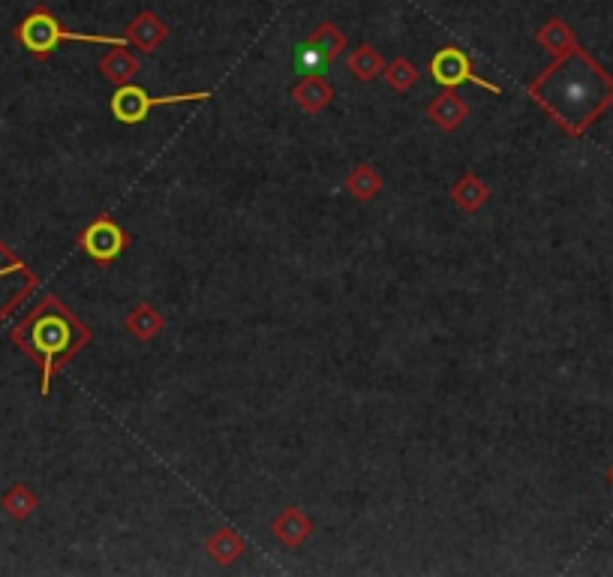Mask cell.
<instances>
[{
  "instance_id": "ac0fdd59",
  "label": "cell",
  "mask_w": 613,
  "mask_h": 577,
  "mask_svg": "<svg viewBox=\"0 0 613 577\" xmlns=\"http://www.w3.org/2000/svg\"><path fill=\"white\" fill-rule=\"evenodd\" d=\"M535 43H538L544 52H550L553 58H559V55H565L568 49L577 46V37H574V31H571L562 19H547V22L538 28Z\"/></svg>"
},
{
  "instance_id": "ba28073f",
  "label": "cell",
  "mask_w": 613,
  "mask_h": 577,
  "mask_svg": "<svg viewBox=\"0 0 613 577\" xmlns=\"http://www.w3.org/2000/svg\"><path fill=\"white\" fill-rule=\"evenodd\" d=\"M124 40L127 46L139 49V52H157L166 40H169V25L151 13V10H142L124 31Z\"/></svg>"
},
{
  "instance_id": "7c38bea8",
  "label": "cell",
  "mask_w": 613,
  "mask_h": 577,
  "mask_svg": "<svg viewBox=\"0 0 613 577\" xmlns=\"http://www.w3.org/2000/svg\"><path fill=\"white\" fill-rule=\"evenodd\" d=\"M205 553L217 562V565H235L244 553H247V538L232 529V526H220L211 532V538L205 541Z\"/></svg>"
},
{
  "instance_id": "8fae6325",
  "label": "cell",
  "mask_w": 613,
  "mask_h": 577,
  "mask_svg": "<svg viewBox=\"0 0 613 577\" xmlns=\"http://www.w3.org/2000/svg\"><path fill=\"white\" fill-rule=\"evenodd\" d=\"M289 94H292V100L298 103V109L307 112V115L325 112V109L331 106V100H334V88H331V82L322 79V76H304L301 82L292 85Z\"/></svg>"
},
{
  "instance_id": "6da1fadb",
  "label": "cell",
  "mask_w": 613,
  "mask_h": 577,
  "mask_svg": "<svg viewBox=\"0 0 613 577\" xmlns=\"http://www.w3.org/2000/svg\"><path fill=\"white\" fill-rule=\"evenodd\" d=\"M526 94L565 136L577 139L613 106V76L583 46H574L532 79Z\"/></svg>"
},
{
  "instance_id": "30bf717a",
  "label": "cell",
  "mask_w": 613,
  "mask_h": 577,
  "mask_svg": "<svg viewBox=\"0 0 613 577\" xmlns=\"http://www.w3.org/2000/svg\"><path fill=\"white\" fill-rule=\"evenodd\" d=\"M427 118H430L439 130L454 133V130H460V127L466 124V118H469V103H466L463 97H457L454 91H442L439 97H433V100L427 103Z\"/></svg>"
},
{
  "instance_id": "7402d4cb",
  "label": "cell",
  "mask_w": 613,
  "mask_h": 577,
  "mask_svg": "<svg viewBox=\"0 0 613 577\" xmlns=\"http://www.w3.org/2000/svg\"><path fill=\"white\" fill-rule=\"evenodd\" d=\"M607 481H610V484H613V466H610V469H607Z\"/></svg>"
},
{
  "instance_id": "ffe728a7",
  "label": "cell",
  "mask_w": 613,
  "mask_h": 577,
  "mask_svg": "<svg viewBox=\"0 0 613 577\" xmlns=\"http://www.w3.org/2000/svg\"><path fill=\"white\" fill-rule=\"evenodd\" d=\"M0 505H4V511L13 520H28L37 511L40 499H37V493L28 484H13L4 496H0Z\"/></svg>"
},
{
  "instance_id": "7a4b0ae2",
  "label": "cell",
  "mask_w": 613,
  "mask_h": 577,
  "mask_svg": "<svg viewBox=\"0 0 613 577\" xmlns=\"http://www.w3.org/2000/svg\"><path fill=\"white\" fill-rule=\"evenodd\" d=\"M16 349H22L40 367V394H52L55 376L94 340V331L52 292H46L34 310L10 331Z\"/></svg>"
},
{
  "instance_id": "277c9868",
  "label": "cell",
  "mask_w": 613,
  "mask_h": 577,
  "mask_svg": "<svg viewBox=\"0 0 613 577\" xmlns=\"http://www.w3.org/2000/svg\"><path fill=\"white\" fill-rule=\"evenodd\" d=\"M214 91H190V94H169V97H154L139 85H121L115 88V94L109 97V112L118 124L124 127H136L142 124L154 109L160 106H181V103H205L211 100Z\"/></svg>"
},
{
  "instance_id": "4fadbf2b",
  "label": "cell",
  "mask_w": 613,
  "mask_h": 577,
  "mask_svg": "<svg viewBox=\"0 0 613 577\" xmlns=\"http://www.w3.org/2000/svg\"><path fill=\"white\" fill-rule=\"evenodd\" d=\"M100 76L106 82H112L115 88L130 85L139 76V58L133 52H127V46H112V52H106L97 64Z\"/></svg>"
},
{
  "instance_id": "8992f818",
  "label": "cell",
  "mask_w": 613,
  "mask_h": 577,
  "mask_svg": "<svg viewBox=\"0 0 613 577\" xmlns=\"http://www.w3.org/2000/svg\"><path fill=\"white\" fill-rule=\"evenodd\" d=\"M79 247H82V253H85L88 259H94L97 265H112L115 259H121V256L127 253L130 235H127V229H124L118 220H112L109 214H100V217H94V220L82 229Z\"/></svg>"
},
{
  "instance_id": "d6986e66",
  "label": "cell",
  "mask_w": 613,
  "mask_h": 577,
  "mask_svg": "<svg viewBox=\"0 0 613 577\" xmlns=\"http://www.w3.org/2000/svg\"><path fill=\"white\" fill-rule=\"evenodd\" d=\"M346 70L358 79V82H373V79H379L382 76V70H385V58L373 49V46H358L355 52H349V58H346Z\"/></svg>"
},
{
  "instance_id": "52a82bcc",
  "label": "cell",
  "mask_w": 613,
  "mask_h": 577,
  "mask_svg": "<svg viewBox=\"0 0 613 577\" xmlns=\"http://www.w3.org/2000/svg\"><path fill=\"white\" fill-rule=\"evenodd\" d=\"M430 79L442 88V91H457L460 85H478L490 94H499V85L475 76L472 61L466 58V52H460L457 46H445L433 55L430 61Z\"/></svg>"
},
{
  "instance_id": "5bb4252c",
  "label": "cell",
  "mask_w": 613,
  "mask_h": 577,
  "mask_svg": "<svg viewBox=\"0 0 613 577\" xmlns=\"http://www.w3.org/2000/svg\"><path fill=\"white\" fill-rule=\"evenodd\" d=\"M451 202L463 211V214H475L487 205L490 199V187L475 175V172H463L454 184H451Z\"/></svg>"
},
{
  "instance_id": "2e32d148",
  "label": "cell",
  "mask_w": 613,
  "mask_h": 577,
  "mask_svg": "<svg viewBox=\"0 0 613 577\" xmlns=\"http://www.w3.org/2000/svg\"><path fill=\"white\" fill-rule=\"evenodd\" d=\"M343 190L346 196H352L355 202H373L379 193H382V175L376 166L370 163H358L349 169L346 181H343Z\"/></svg>"
},
{
  "instance_id": "9a60e30c",
  "label": "cell",
  "mask_w": 613,
  "mask_h": 577,
  "mask_svg": "<svg viewBox=\"0 0 613 577\" xmlns=\"http://www.w3.org/2000/svg\"><path fill=\"white\" fill-rule=\"evenodd\" d=\"M124 328H127L130 337L148 343V340H154V337L166 328V316H163L151 301H142V304H136V307L127 313Z\"/></svg>"
},
{
  "instance_id": "44dd1931",
  "label": "cell",
  "mask_w": 613,
  "mask_h": 577,
  "mask_svg": "<svg viewBox=\"0 0 613 577\" xmlns=\"http://www.w3.org/2000/svg\"><path fill=\"white\" fill-rule=\"evenodd\" d=\"M382 79H385L397 94H406V91H412V88L418 85L421 73H418V67H415L409 58H394V61L385 64Z\"/></svg>"
},
{
  "instance_id": "5b68a950",
  "label": "cell",
  "mask_w": 613,
  "mask_h": 577,
  "mask_svg": "<svg viewBox=\"0 0 613 577\" xmlns=\"http://www.w3.org/2000/svg\"><path fill=\"white\" fill-rule=\"evenodd\" d=\"M37 289H40V277L34 274V268L0 241V325H4Z\"/></svg>"
},
{
  "instance_id": "e0dca14e",
  "label": "cell",
  "mask_w": 613,
  "mask_h": 577,
  "mask_svg": "<svg viewBox=\"0 0 613 577\" xmlns=\"http://www.w3.org/2000/svg\"><path fill=\"white\" fill-rule=\"evenodd\" d=\"M304 52H313L319 61H337L346 52V37H343V31L334 22H322L313 31V37L307 40Z\"/></svg>"
},
{
  "instance_id": "3957f363",
  "label": "cell",
  "mask_w": 613,
  "mask_h": 577,
  "mask_svg": "<svg viewBox=\"0 0 613 577\" xmlns=\"http://www.w3.org/2000/svg\"><path fill=\"white\" fill-rule=\"evenodd\" d=\"M16 43L37 61H46L61 43H91V46H127L124 37H103V34H76L67 31L49 7L31 10L19 28L13 31Z\"/></svg>"
},
{
  "instance_id": "9c48e42d",
  "label": "cell",
  "mask_w": 613,
  "mask_h": 577,
  "mask_svg": "<svg viewBox=\"0 0 613 577\" xmlns=\"http://www.w3.org/2000/svg\"><path fill=\"white\" fill-rule=\"evenodd\" d=\"M271 532H274V538H277L286 550H298V547L313 535V520L307 517L304 508L289 505V508H283V511L274 517Z\"/></svg>"
}]
</instances>
